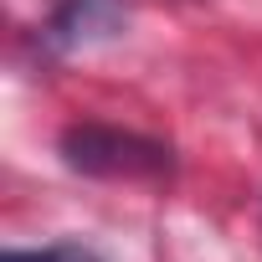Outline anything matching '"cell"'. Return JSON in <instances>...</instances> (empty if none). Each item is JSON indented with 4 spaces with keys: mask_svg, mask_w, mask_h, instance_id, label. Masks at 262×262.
I'll list each match as a JSON object with an SVG mask.
<instances>
[{
    "mask_svg": "<svg viewBox=\"0 0 262 262\" xmlns=\"http://www.w3.org/2000/svg\"><path fill=\"white\" fill-rule=\"evenodd\" d=\"M62 160L77 175L93 180H160L170 175V149L144 139V134H123L108 123H77L62 134Z\"/></svg>",
    "mask_w": 262,
    "mask_h": 262,
    "instance_id": "obj_1",
    "label": "cell"
},
{
    "mask_svg": "<svg viewBox=\"0 0 262 262\" xmlns=\"http://www.w3.org/2000/svg\"><path fill=\"white\" fill-rule=\"evenodd\" d=\"M123 26H128L123 0H62L47 21V41L57 52H88V47L123 36Z\"/></svg>",
    "mask_w": 262,
    "mask_h": 262,
    "instance_id": "obj_2",
    "label": "cell"
},
{
    "mask_svg": "<svg viewBox=\"0 0 262 262\" xmlns=\"http://www.w3.org/2000/svg\"><path fill=\"white\" fill-rule=\"evenodd\" d=\"M0 262H103V257H93L88 247L57 242V247H11V252H0Z\"/></svg>",
    "mask_w": 262,
    "mask_h": 262,
    "instance_id": "obj_3",
    "label": "cell"
}]
</instances>
